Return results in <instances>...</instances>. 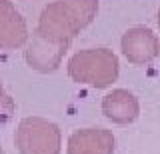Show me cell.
I'll use <instances>...</instances> for the list:
<instances>
[{
    "instance_id": "cell-1",
    "label": "cell",
    "mask_w": 160,
    "mask_h": 154,
    "mask_svg": "<svg viewBox=\"0 0 160 154\" xmlns=\"http://www.w3.org/2000/svg\"><path fill=\"white\" fill-rule=\"evenodd\" d=\"M98 14V0H52L42 8L34 32L52 44L70 46Z\"/></svg>"
},
{
    "instance_id": "cell-2",
    "label": "cell",
    "mask_w": 160,
    "mask_h": 154,
    "mask_svg": "<svg viewBox=\"0 0 160 154\" xmlns=\"http://www.w3.org/2000/svg\"><path fill=\"white\" fill-rule=\"evenodd\" d=\"M66 70L72 82L104 90L118 80L120 60L110 48H86L70 56Z\"/></svg>"
},
{
    "instance_id": "cell-3",
    "label": "cell",
    "mask_w": 160,
    "mask_h": 154,
    "mask_svg": "<svg viewBox=\"0 0 160 154\" xmlns=\"http://www.w3.org/2000/svg\"><path fill=\"white\" fill-rule=\"evenodd\" d=\"M14 146L20 154H60L62 132L56 122L42 116H26L14 132Z\"/></svg>"
},
{
    "instance_id": "cell-4",
    "label": "cell",
    "mask_w": 160,
    "mask_h": 154,
    "mask_svg": "<svg viewBox=\"0 0 160 154\" xmlns=\"http://www.w3.org/2000/svg\"><path fill=\"white\" fill-rule=\"evenodd\" d=\"M120 50L130 64L144 66L160 54V38L148 26H132L120 38Z\"/></svg>"
},
{
    "instance_id": "cell-5",
    "label": "cell",
    "mask_w": 160,
    "mask_h": 154,
    "mask_svg": "<svg viewBox=\"0 0 160 154\" xmlns=\"http://www.w3.org/2000/svg\"><path fill=\"white\" fill-rule=\"evenodd\" d=\"M70 46H62V44H52L32 32L28 38L26 46H24V60L34 72L40 74H52L56 72L62 64L64 54L68 52Z\"/></svg>"
},
{
    "instance_id": "cell-6",
    "label": "cell",
    "mask_w": 160,
    "mask_h": 154,
    "mask_svg": "<svg viewBox=\"0 0 160 154\" xmlns=\"http://www.w3.org/2000/svg\"><path fill=\"white\" fill-rule=\"evenodd\" d=\"M30 38L28 24L10 0H0V50L24 48Z\"/></svg>"
},
{
    "instance_id": "cell-7",
    "label": "cell",
    "mask_w": 160,
    "mask_h": 154,
    "mask_svg": "<svg viewBox=\"0 0 160 154\" xmlns=\"http://www.w3.org/2000/svg\"><path fill=\"white\" fill-rule=\"evenodd\" d=\"M116 138L106 128H78L68 136L66 154H114Z\"/></svg>"
},
{
    "instance_id": "cell-8",
    "label": "cell",
    "mask_w": 160,
    "mask_h": 154,
    "mask_svg": "<svg viewBox=\"0 0 160 154\" xmlns=\"http://www.w3.org/2000/svg\"><path fill=\"white\" fill-rule=\"evenodd\" d=\"M102 114L118 126H128L140 116V102L136 94L126 88H114L102 98Z\"/></svg>"
},
{
    "instance_id": "cell-9",
    "label": "cell",
    "mask_w": 160,
    "mask_h": 154,
    "mask_svg": "<svg viewBox=\"0 0 160 154\" xmlns=\"http://www.w3.org/2000/svg\"><path fill=\"white\" fill-rule=\"evenodd\" d=\"M14 112H16V102L4 90V84L0 80V126H4V124H8L12 120Z\"/></svg>"
},
{
    "instance_id": "cell-10",
    "label": "cell",
    "mask_w": 160,
    "mask_h": 154,
    "mask_svg": "<svg viewBox=\"0 0 160 154\" xmlns=\"http://www.w3.org/2000/svg\"><path fill=\"white\" fill-rule=\"evenodd\" d=\"M156 22H158V28H160V6H158V12H156Z\"/></svg>"
},
{
    "instance_id": "cell-11",
    "label": "cell",
    "mask_w": 160,
    "mask_h": 154,
    "mask_svg": "<svg viewBox=\"0 0 160 154\" xmlns=\"http://www.w3.org/2000/svg\"><path fill=\"white\" fill-rule=\"evenodd\" d=\"M0 154H4V148H2V144H0Z\"/></svg>"
}]
</instances>
